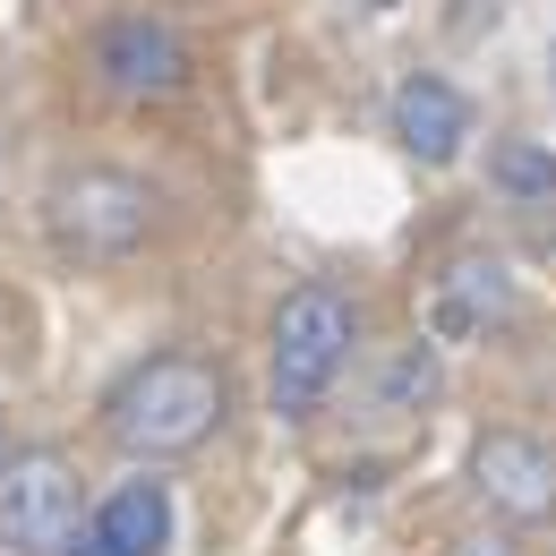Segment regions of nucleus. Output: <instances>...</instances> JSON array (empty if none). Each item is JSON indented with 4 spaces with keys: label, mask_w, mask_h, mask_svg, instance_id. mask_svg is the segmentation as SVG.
<instances>
[{
    "label": "nucleus",
    "mask_w": 556,
    "mask_h": 556,
    "mask_svg": "<svg viewBox=\"0 0 556 556\" xmlns=\"http://www.w3.org/2000/svg\"><path fill=\"white\" fill-rule=\"evenodd\" d=\"M471 488L505 522H556V445L531 428H488L471 445Z\"/></svg>",
    "instance_id": "obj_5"
},
{
    "label": "nucleus",
    "mask_w": 556,
    "mask_h": 556,
    "mask_svg": "<svg viewBox=\"0 0 556 556\" xmlns=\"http://www.w3.org/2000/svg\"><path fill=\"white\" fill-rule=\"evenodd\" d=\"M154 231V189L129 172H70L52 189V240L77 257H129Z\"/></svg>",
    "instance_id": "obj_4"
},
{
    "label": "nucleus",
    "mask_w": 556,
    "mask_h": 556,
    "mask_svg": "<svg viewBox=\"0 0 556 556\" xmlns=\"http://www.w3.org/2000/svg\"><path fill=\"white\" fill-rule=\"evenodd\" d=\"M163 540H172V488L129 480L86 514V531H77L70 556H163Z\"/></svg>",
    "instance_id": "obj_7"
},
{
    "label": "nucleus",
    "mask_w": 556,
    "mask_h": 556,
    "mask_svg": "<svg viewBox=\"0 0 556 556\" xmlns=\"http://www.w3.org/2000/svg\"><path fill=\"white\" fill-rule=\"evenodd\" d=\"M394 138L412 146L419 163H454L463 154V138H471V103L445 86V77H403L394 86Z\"/></svg>",
    "instance_id": "obj_8"
},
{
    "label": "nucleus",
    "mask_w": 556,
    "mask_h": 556,
    "mask_svg": "<svg viewBox=\"0 0 556 556\" xmlns=\"http://www.w3.org/2000/svg\"><path fill=\"white\" fill-rule=\"evenodd\" d=\"M351 343H359V308H351L334 282H300L275 308V351H266V394L282 419H308L334 377H343Z\"/></svg>",
    "instance_id": "obj_2"
},
{
    "label": "nucleus",
    "mask_w": 556,
    "mask_h": 556,
    "mask_svg": "<svg viewBox=\"0 0 556 556\" xmlns=\"http://www.w3.org/2000/svg\"><path fill=\"white\" fill-rule=\"evenodd\" d=\"M94 70H103L112 94H129V103H163V94L189 86V43H180L163 17H112V26L94 35Z\"/></svg>",
    "instance_id": "obj_6"
},
{
    "label": "nucleus",
    "mask_w": 556,
    "mask_h": 556,
    "mask_svg": "<svg viewBox=\"0 0 556 556\" xmlns=\"http://www.w3.org/2000/svg\"><path fill=\"white\" fill-rule=\"evenodd\" d=\"M77 514H86V488H77V463L61 445L9 454V471H0V540H9V556H70Z\"/></svg>",
    "instance_id": "obj_3"
},
{
    "label": "nucleus",
    "mask_w": 556,
    "mask_h": 556,
    "mask_svg": "<svg viewBox=\"0 0 556 556\" xmlns=\"http://www.w3.org/2000/svg\"><path fill=\"white\" fill-rule=\"evenodd\" d=\"M505 266H454V291H445V300H437V326H445V334H463V326H480V317H496V308H505Z\"/></svg>",
    "instance_id": "obj_10"
},
{
    "label": "nucleus",
    "mask_w": 556,
    "mask_h": 556,
    "mask_svg": "<svg viewBox=\"0 0 556 556\" xmlns=\"http://www.w3.org/2000/svg\"><path fill=\"white\" fill-rule=\"evenodd\" d=\"M0 471H9V412H0Z\"/></svg>",
    "instance_id": "obj_12"
},
{
    "label": "nucleus",
    "mask_w": 556,
    "mask_h": 556,
    "mask_svg": "<svg viewBox=\"0 0 556 556\" xmlns=\"http://www.w3.org/2000/svg\"><path fill=\"white\" fill-rule=\"evenodd\" d=\"M488 180L505 198H556V154L531 146V138H496L488 146Z\"/></svg>",
    "instance_id": "obj_9"
},
{
    "label": "nucleus",
    "mask_w": 556,
    "mask_h": 556,
    "mask_svg": "<svg viewBox=\"0 0 556 556\" xmlns=\"http://www.w3.org/2000/svg\"><path fill=\"white\" fill-rule=\"evenodd\" d=\"M103 428L121 454L138 463H172V454H198L214 428H223V368L198 351H154L138 359L112 394H103Z\"/></svg>",
    "instance_id": "obj_1"
},
{
    "label": "nucleus",
    "mask_w": 556,
    "mask_h": 556,
    "mask_svg": "<svg viewBox=\"0 0 556 556\" xmlns=\"http://www.w3.org/2000/svg\"><path fill=\"white\" fill-rule=\"evenodd\" d=\"M454 556H514V548H496V540H463Z\"/></svg>",
    "instance_id": "obj_11"
}]
</instances>
